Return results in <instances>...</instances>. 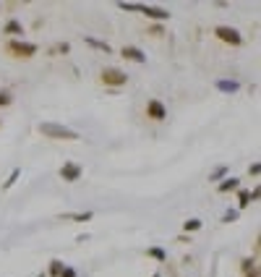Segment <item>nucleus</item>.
<instances>
[{"instance_id":"obj_8","label":"nucleus","mask_w":261,"mask_h":277,"mask_svg":"<svg viewBox=\"0 0 261 277\" xmlns=\"http://www.w3.org/2000/svg\"><path fill=\"white\" fill-rule=\"evenodd\" d=\"M120 55L126 58V60H133V63H146V55H144V50L133 48V44H126V48L120 50Z\"/></svg>"},{"instance_id":"obj_25","label":"nucleus","mask_w":261,"mask_h":277,"mask_svg":"<svg viewBox=\"0 0 261 277\" xmlns=\"http://www.w3.org/2000/svg\"><path fill=\"white\" fill-rule=\"evenodd\" d=\"M258 170H261V165H258V162H253V165L248 167V173H251V175H258Z\"/></svg>"},{"instance_id":"obj_10","label":"nucleus","mask_w":261,"mask_h":277,"mask_svg":"<svg viewBox=\"0 0 261 277\" xmlns=\"http://www.w3.org/2000/svg\"><path fill=\"white\" fill-rule=\"evenodd\" d=\"M3 34H8V37H21L24 34V26H21V21L19 19H11V21H6V26H3Z\"/></svg>"},{"instance_id":"obj_3","label":"nucleus","mask_w":261,"mask_h":277,"mask_svg":"<svg viewBox=\"0 0 261 277\" xmlns=\"http://www.w3.org/2000/svg\"><path fill=\"white\" fill-rule=\"evenodd\" d=\"M99 81H102L105 86H110V89H120V86L128 84V73L120 71V68L107 66V68H102V73H99Z\"/></svg>"},{"instance_id":"obj_15","label":"nucleus","mask_w":261,"mask_h":277,"mask_svg":"<svg viewBox=\"0 0 261 277\" xmlns=\"http://www.w3.org/2000/svg\"><path fill=\"white\" fill-rule=\"evenodd\" d=\"M227 173H230V167H227V165H220L217 170H214V173L209 175V180H212V183H220V180H225V178H227Z\"/></svg>"},{"instance_id":"obj_22","label":"nucleus","mask_w":261,"mask_h":277,"mask_svg":"<svg viewBox=\"0 0 261 277\" xmlns=\"http://www.w3.org/2000/svg\"><path fill=\"white\" fill-rule=\"evenodd\" d=\"M13 102V95L11 91H0V107H8Z\"/></svg>"},{"instance_id":"obj_24","label":"nucleus","mask_w":261,"mask_h":277,"mask_svg":"<svg viewBox=\"0 0 261 277\" xmlns=\"http://www.w3.org/2000/svg\"><path fill=\"white\" fill-rule=\"evenodd\" d=\"M60 277H79V274H76V269H73V267H68V264H66V267H63V272H60Z\"/></svg>"},{"instance_id":"obj_17","label":"nucleus","mask_w":261,"mask_h":277,"mask_svg":"<svg viewBox=\"0 0 261 277\" xmlns=\"http://www.w3.org/2000/svg\"><path fill=\"white\" fill-rule=\"evenodd\" d=\"M201 220H198V217H191V220H186V222H183V230H186V233H196V230H201Z\"/></svg>"},{"instance_id":"obj_26","label":"nucleus","mask_w":261,"mask_h":277,"mask_svg":"<svg viewBox=\"0 0 261 277\" xmlns=\"http://www.w3.org/2000/svg\"><path fill=\"white\" fill-rule=\"evenodd\" d=\"M154 277H162V274H154Z\"/></svg>"},{"instance_id":"obj_4","label":"nucleus","mask_w":261,"mask_h":277,"mask_svg":"<svg viewBox=\"0 0 261 277\" xmlns=\"http://www.w3.org/2000/svg\"><path fill=\"white\" fill-rule=\"evenodd\" d=\"M214 37H217L220 42H225V44H230V48H240V44H243V34L238 32L235 26H227V24L214 26Z\"/></svg>"},{"instance_id":"obj_5","label":"nucleus","mask_w":261,"mask_h":277,"mask_svg":"<svg viewBox=\"0 0 261 277\" xmlns=\"http://www.w3.org/2000/svg\"><path fill=\"white\" fill-rule=\"evenodd\" d=\"M58 175L63 178L66 183H76V180H81L84 167L79 162H63V165H60V170H58Z\"/></svg>"},{"instance_id":"obj_6","label":"nucleus","mask_w":261,"mask_h":277,"mask_svg":"<svg viewBox=\"0 0 261 277\" xmlns=\"http://www.w3.org/2000/svg\"><path fill=\"white\" fill-rule=\"evenodd\" d=\"M146 118L154 120V123L167 120V107H165L160 100H149V102H146Z\"/></svg>"},{"instance_id":"obj_1","label":"nucleus","mask_w":261,"mask_h":277,"mask_svg":"<svg viewBox=\"0 0 261 277\" xmlns=\"http://www.w3.org/2000/svg\"><path fill=\"white\" fill-rule=\"evenodd\" d=\"M37 131H39L44 138H53V142H79V138H81L79 131H73V128L63 126V123H53V120L39 123Z\"/></svg>"},{"instance_id":"obj_2","label":"nucleus","mask_w":261,"mask_h":277,"mask_svg":"<svg viewBox=\"0 0 261 277\" xmlns=\"http://www.w3.org/2000/svg\"><path fill=\"white\" fill-rule=\"evenodd\" d=\"M6 53H8L11 58H24V60H29V58H34V55L39 53V44L24 42V39H8V42H6Z\"/></svg>"},{"instance_id":"obj_14","label":"nucleus","mask_w":261,"mask_h":277,"mask_svg":"<svg viewBox=\"0 0 261 277\" xmlns=\"http://www.w3.org/2000/svg\"><path fill=\"white\" fill-rule=\"evenodd\" d=\"M248 204H251V191L248 189H238V212L245 209Z\"/></svg>"},{"instance_id":"obj_12","label":"nucleus","mask_w":261,"mask_h":277,"mask_svg":"<svg viewBox=\"0 0 261 277\" xmlns=\"http://www.w3.org/2000/svg\"><path fill=\"white\" fill-rule=\"evenodd\" d=\"M240 269H243V274H245V277H258V267H256V259H243Z\"/></svg>"},{"instance_id":"obj_11","label":"nucleus","mask_w":261,"mask_h":277,"mask_svg":"<svg viewBox=\"0 0 261 277\" xmlns=\"http://www.w3.org/2000/svg\"><path fill=\"white\" fill-rule=\"evenodd\" d=\"M240 189V178H225L217 183V191L220 194H230V191H238Z\"/></svg>"},{"instance_id":"obj_20","label":"nucleus","mask_w":261,"mask_h":277,"mask_svg":"<svg viewBox=\"0 0 261 277\" xmlns=\"http://www.w3.org/2000/svg\"><path fill=\"white\" fill-rule=\"evenodd\" d=\"M19 175H21V170H19V167H13V170H11V175H8V180L3 183V191H8V189L13 186V183L19 180Z\"/></svg>"},{"instance_id":"obj_13","label":"nucleus","mask_w":261,"mask_h":277,"mask_svg":"<svg viewBox=\"0 0 261 277\" xmlns=\"http://www.w3.org/2000/svg\"><path fill=\"white\" fill-rule=\"evenodd\" d=\"M84 42L89 44V48H94V50H102V53H113V48L107 44L105 39H94V37H84Z\"/></svg>"},{"instance_id":"obj_9","label":"nucleus","mask_w":261,"mask_h":277,"mask_svg":"<svg viewBox=\"0 0 261 277\" xmlns=\"http://www.w3.org/2000/svg\"><path fill=\"white\" fill-rule=\"evenodd\" d=\"M214 86H217L222 95H235V91L240 89V81H235V79H220Z\"/></svg>"},{"instance_id":"obj_16","label":"nucleus","mask_w":261,"mask_h":277,"mask_svg":"<svg viewBox=\"0 0 261 277\" xmlns=\"http://www.w3.org/2000/svg\"><path fill=\"white\" fill-rule=\"evenodd\" d=\"M146 256L157 259V261H167V251L160 249V246H151V249H146Z\"/></svg>"},{"instance_id":"obj_23","label":"nucleus","mask_w":261,"mask_h":277,"mask_svg":"<svg viewBox=\"0 0 261 277\" xmlns=\"http://www.w3.org/2000/svg\"><path fill=\"white\" fill-rule=\"evenodd\" d=\"M68 50H71V44H68V42H58L50 53H68Z\"/></svg>"},{"instance_id":"obj_21","label":"nucleus","mask_w":261,"mask_h":277,"mask_svg":"<svg viewBox=\"0 0 261 277\" xmlns=\"http://www.w3.org/2000/svg\"><path fill=\"white\" fill-rule=\"evenodd\" d=\"M238 214H240L238 209H227V212L222 214V222H233V220H238Z\"/></svg>"},{"instance_id":"obj_19","label":"nucleus","mask_w":261,"mask_h":277,"mask_svg":"<svg viewBox=\"0 0 261 277\" xmlns=\"http://www.w3.org/2000/svg\"><path fill=\"white\" fill-rule=\"evenodd\" d=\"M94 214L91 212H73V214H66V220H76V222H86V220H91Z\"/></svg>"},{"instance_id":"obj_7","label":"nucleus","mask_w":261,"mask_h":277,"mask_svg":"<svg viewBox=\"0 0 261 277\" xmlns=\"http://www.w3.org/2000/svg\"><path fill=\"white\" fill-rule=\"evenodd\" d=\"M139 13H144L146 19H154V21H170V11H167V8H154V6H139Z\"/></svg>"},{"instance_id":"obj_18","label":"nucleus","mask_w":261,"mask_h":277,"mask_svg":"<svg viewBox=\"0 0 261 277\" xmlns=\"http://www.w3.org/2000/svg\"><path fill=\"white\" fill-rule=\"evenodd\" d=\"M63 267H66V264H63L60 259H53V261H50V267H47V274H50V277H60Z\"/></svg>"}]
</instances>
